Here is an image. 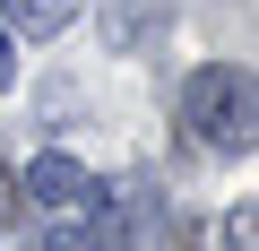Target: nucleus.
<instances>
[{
  "label": "nucleus",
  "instance_id": "obj_4",
  "mask_svg": "<svg viewBox=\"0 0 259 251\" xmlns=\"http://www.w3.org/2000/svg\"><path fill=\"white\" fill-rule=\"evenodd\" d=\"M225 251H259V199H242L225 217Z\"/></svg>",
  "mask_w": 259,
  "mask_h": 251
},
{
  "label": "nucleus",
  "instance_id": "obj_7",
  "mask_svg": "<svg viewBox=\"0 0 259 251\" xmlns=\"http://www.w3.org/2000/svg\"><path fill=\"white\" fill-rule=\"evenodd\" d=\"M26 251H52V242H26Z\"/></svg>",
  "mask_w": 259,
  "mask_h": 251
},
{
  "label": "nucleus",
  "instance_id": "obj_1",
  "mask_svg": "<svg viewBox=\"0 0 259 251\" xmlns=\"http://www.w3.org/2000/svg\"><path fill=\"white\" fill-rule=\"evenodd\" d=\"M182 130H190V148H207V156H250V148H259V69L207 61V69L182 87Z\"/></svg>",
  "mask_w": 259,
  "mask_h": 251
},
{
  "label": "nucleus",
  "instance_id": "obj_6",
  "mask_svg": "<svg viewBox=\"0 0 259 251\" xmlns=\"http://www.w3.org/2000/svg\"><path fill=\"white\" fill-rule=\"evenodd\" d=\"M0 225H9V182H0Z\"/></svg>",
  "mask_w": 259,
  "mask_h": 251
},
{
  "label": "nucleus",
  "instance_id": "obj_2",
  "mask_svg": "<svg viewBox=\"0 0 259 251\" xmlns=\"http://www.w3.org/2000/svg\"><path fill=\"white\" fill-rule=\"evenodd\" d=\"M18 191H26L35 208H52V217H69V208H87V199H95V182H87V165H69V156H35Z\"/></svg>",
  "mask_w": 259,
  "mask_h": 251
},
{
  "label": "nucleus",
  "instance_id": "obj_3",
  "mask_svg": "<svg viewBox=\"0 0 259 251\" xmlns=\"http://www.w3.org/2000/svg\"><path fill=\"white\" fill-rule=\"evenodd\" d=\"M78 18V0H0V26L9 35H61Z\"/></svg>",
  "mask_w": 259,
  "mask_h": 251
},
{
  "label": "nucleus",
  "instance_id": "obj_5",
  "mask_svg": "<svg viewBox=\"0 0 259 251\" xmlns=\"http://www.w3.org/2000/svg\"><path fill=\"white\" fill-rule=\"evenodd\" d=\"M9 44H18V35H9V26H0V87H9V78H18V52H9Z\"/></svg>",
  "mask_w": 259,
  "mask_h": 251
}]
</instances>
